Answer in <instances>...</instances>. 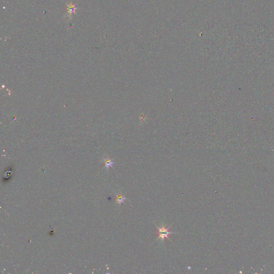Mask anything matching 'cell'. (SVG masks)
Listing matches in <instances>:
<instances>
[{
    "mask_svg": "<svg viewBox=\"0 0 274 274\" xmlns=\"http://www.w3.org/2000/svg\"><path fill=\"white\" fill-rule=\"evenodd\" d=\"M156 228L158 229V231L157 232V234L159 235V237L157 238V239H159V238H161L162 239L163 242H164L165 238H167L168 239L170 240L169 237H168V235L170 234H175V233H171V232H169V229L170 227L166 228L164 226H162L161 227H159L156 226Z\"/></svg>",
    "mask_w": 274,
    "mask_h": 274,
    "instance_id": "cell-1",
    "label": "cell"
},
{
    "mask_svg": "<svg viewBox=\"0 0 274 274\" xmlns=\"http://www.w3.org/2000/svg\"><path fill=\"white\" fill-rule=\"evenodd\" d=\"M126 199V198L125 196H124L123 195H119L117 196L116 201L117 203H119V204H121V203H123L124 202V200Z\"/></svg>",
    "mask_w": 274,
    "mask_h": 274,
    "instance_id": "cell-2",
    "label": "cell"
},
{
    "mask_svg": "<svg viewBox=\"0 0 274 274\" xmlns=\"http://www.w3.org/2000/svg\"><path fill=\"white\" fill-rule=\"evenodd\" d=\"M114 163V162L110 160H106L105 161V164H106V167L107 168H108L109 167H112V164Z\"/></svg>",
    "mask_w": 274,
    "mask_h": 274,
    "instance_id": "cell-3",
    "label": "cell"
}]
</instances>
